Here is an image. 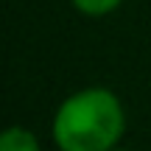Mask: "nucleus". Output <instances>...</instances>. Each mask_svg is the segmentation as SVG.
I'll use <instances>...</instances> for the list:
<instances>
[{
	"instance_id": "obj_3",
	"label": "nucleus",
	"mask_w": 151,
	"mask_h": 151,
	"mask_svg": "<svg viewBox=\"0 0 151 151\" xmlns=\"http://www.w3.org/2000/svg\"><path fill=\"white\" fill-rule=\"evenodd\" d=\"M73 9L84 17H106L118 9L123 0H70Z\"/></svg>"
},
{
	"instance_id": "obj_1",
	"label": "nucleus",
	"mask_w": 151,
	"mask_h": 151,
	"mask_svg": "<svg viewBox=\"0 0 151 151\" xmlns=\"http://www.w3.org/2000/svg\"><path fill=\"white\" fill-rule=\"evenodd\" d=\"M126 132L120 98L106 87L76 90L59 104L50 134L59 151H109Z\"/></svg>"
},
{
	"instance_id": "obj_4",
	"label": "nucleus",
	"mask_w": 151,
	"mask_h": 151,
	"mask_svg": "<svg viewBox=\"0 0 151 151\" xmlns=\"http://www.w3.org/2000/svg\"><path fill=\"white\" fill-rule=\"evenodd\" d=\"M109 151H126V148H120V146H115V148H109Z\"/></svg>"
},
{
	"instance_id": "obj_2",
	"label": "nucleus",
	"mask_w": 151,
	"mask_h": 151,
	"mask_svg": "<svg viewBox=\"0 0 151 151\" xmlns=\"http://www.w3.org/2000/svg\"><path fill=\"white\" fill-rule=\"evenodd\" d=\"M0 151H42L39 140L25 126H9L0 134Z\"/></svg>"
}]
</instances>
